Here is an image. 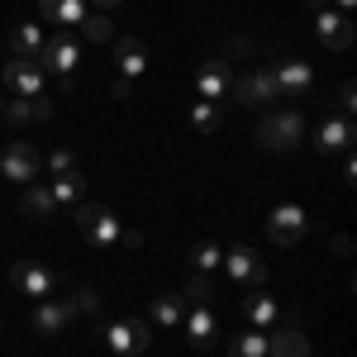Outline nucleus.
Listing matches in <instances>:
<instances>
[{"label": "nucleus", "instance_id": "nucleus-1", "mask_svg": "<svg viewBox=\"0 0 357 357\" xmlns=\"http://www.w3.org/2000/svg\"><path fill=\"white\" fill-rule=\"evenodd\" d=\"M301 138H305L301 110H267L262 124H257V143H262L267 153H296Z\"/></svg>", "mask_w": 357, "mask_h": 357}, {"label": "nucleus", "instance_id": "nucleus-2", "mask_svg": "<svg viewBox=\"0 0 357 357\" xmlns=\"http://www.w3.org/2000/svg\"><path fill=\"white\" fill-rule=\"evenodd\" d=\"M77 229H82L86 243H100V248H119V234H124V224L114 220V210L110 205H96V200L77 205Z\"/></svg>", "mask_w": 357, "mask_h": 357}, {"label": "nucleus", "instance_id": "nucleus-3", "mask_svg": "<svg viewBox=\"0 0 357 357\" xmlns=\"http://www.w3.org/2000/svg\"><path fill=\"white\" fill-rule=\"evenodd\" d=\"M43 72H53V77H72L77 72V62H82V38L72 33V29H57L53 38H43V48L33 57Z\"/></svg>", "mask_w": 357, "mask_h": 357}, {"label": "nucleus", "instance_id": "nucleus-4", "mask_svg": "<svg viewBox=\"0 0 357 357\" xmlns=\"http://www.w3.org/2000/svg\"><path fill=\"white\" fill-rule=\"evenodd\" d=\"M229 96H234V105H276L281 100V86H276V77H272V67H248L238 82L229 86Z\"/></svg>", "mask_w": 357, "mask_h": 357}, {"label": "nucleus", "instance_id": "nucleus-5", "mask_svg": "<svg viewBox=\"0 0 357 357\" xmlns=\"http://www.w3.org/2000/svg\"><path fill=\"white\" fill-rule=\"evenodd\" d=\"M57 281H62V276H57L53 267H43V262H15V267H10V286L24 291L29 301H53Z\"/></svg>", "mask_w": 357, "mask_h": 357}, {"label": "nucleus", "instance_id": "nucleus-6", "mask_svg": "<svg viewBox=\"0 0 357 357\" xmlns=\"http://www.w3.org/2000/svg\"><path fill=\"white\" fill-rule=\"evenodd\" d=\"M100 338H105V348L110 353H119V357H134V353H143L148 343H153V333H148V324L143 319H110L105 329H100Z\"/></svg>", "mask_w": 357, "mask_h": 357}, {"label": "nucleus", "instance_id": "nucleus-7", "mask_svg": "<svg viewBox=\"0 0 357 357\" xmlns=\"http://www.w3.org/2000/svg\"><path fill=\"white\" fill-rule=\"evenodd\" d=\"M0 82H5V91H10V96L33 100V96H43L48 72H43L38 62H29V57H10V62H5V72H0Z\"/></svg>", "mask_w": 357, "mask_h": 357}, {"label": "nucleus", "instance_id": "nucleus-8", "mask_svg": "<svg viewBox=\"0 0 357 357\" xmlns=\"http://www.w3.org/2000/svg\"><path fill=\"white\" fill-rule=\"evenodd\" d=\"M38 167H43V153L24 143V138H15V143H5V153H0V172H5V181H20L29 186L33 176H38Z\"/></svg>", "mask_w": 357, "mask_h": 357}, {"label": "nucleus", "instance_id": "nucleus-9", "mask_svg": "<svg viewBox=\"0 0 357 357\" xmlns=\"http://www.w3.org/2000/svg\"><path fill=\"white\" fill-rule=\"evenodd\" d=\"M305 229H310V215H305L301 205H276L272 215H267V238L276 248H296L305 238Z\"/></svg>", "mask_w": 357, "mask_h": 357}, {"label": "nucleus", "instance_id": "nucleus-10", "mask_svg": "<svg viewBox=\"0 0 357 357\" xmlns=\"http://www.w3.org/2000/svg\"><path fill=\"white\" fill-rule=\"evenodd\" d=\"M314 38H319L329 53H348V48H353V20L338 15V10H319V15H314Z\"/></svg>", "mask_w": 357, "mask_h": 357}, {"label": "nucleus", "instance_id": "nucleus-11", "mask_svg": "<svg viewBox=\"0 0 357 357\" xmlns=\"http://www.w3.org/2000/svg\"><path fill=\"white\" fill-rule=\"evenodd\" d=\"M353 143H357L353 119H343V114H324V119H319V129H314V148H319V153H348Z\"/></svg>", "mask_w": 357, "mask_h": 357}, {"label": "nucleus", "instance_id": "nucleus-12", "mask_svg": "<svg viewBox=\"0 0 357 357\" xmlns=\"http://www.w3.org/2000/svg\"><path fill=\"white\" fill-rule=\"evenodd\" d=\"M224 272L234 276L238 286H252V291H257V286L267 281V262H262V257H257L252 248H243V243H238L234 252H224Z\"/></svg>", "mask_w": 357, "mask_h": 357}, {"label": "nucleus", "instance_id": "nucleus-13", "mask_svg": "<svg viewBox=\"0 0 357 357\" xmlns=\"http://www.w3.org/2000/svg\"><path fill=\"white\" fill-rule=\"evenodd\" d=\"M72 319H77V305L72 301H38V310H33V333L38 338H57Z\"/></svg>", "mask_w": 357, "mask_h": 357}, {"label": "nucleus", "instance_id": "nucleus-14", "mask_svg": "<svg viewBox=\"0 0 357 357\" xmlns=\"http://www.w3.org/2000/svg\"><path fill=\"white\" fill-rule=\"evenodd\" d=\"M272 77H276V86H281V100H286V96L301 100V96H310V86H314V67L301 62V57H291V62H276Z\"/></svg>", "mask_w": 357, "mask_h": 357}, {"label": "nucleus", "instance_id": "nucleus-15", "mask_svg": "<svg viewBox=\"0 0 357 357\" xmlns=\"http://www.w3.org/2000/svg\"><path fill=\"white\" fill-rule=\"evenodd\" d=\"M114 67H119V77H143V67H148V48H143V38L138 33H119L114 38Z\"/></svg>", "mask_w": 357, "mask_h": 357}, {"label": "nucleus", "instance_id": "nucleus-16", "mask_svg": "<svg viewBox=\"0 0 357 357\" xmlns=\"http://www.w3.org/2000/svg\"><path fill=\"white\" fill-rule=\"evenodd\" d=\"M200 100H215V105H220L224 96H229V86H234V67H229V62H224V57H215V62H205V67H200Z\"/></svg>", "mask_w": 357, "mask_h": 357}, {"label": "nucleus", "instance_id": "nucleus-17", "mask_svg": "<svg viewBox=\"0 0 357 357\" xmlns=\"http://www.w3.org/2000/svg\"><path fill=\"white\" fill-rule=\"evenodd\" d=\"M86 0H38V20L43 24H57V29H77L86 20Z\"/></svg>", "mask_w": 357, "mask_h": 357}, {"label": "nucleus", "instance_id": "nucleus-18", "mask_svg": "<svg viewBox=\"0 0 357 357\" xmlns=\"http://www.w3.org/2000/svg\"><path fill=\"white\" fill-rule=\"evenodd\" d=\"M181 324H186L191 348H215V333H220V324H215V310H210V305H191Z\"/></svg>", "mask_w": 357, "mask_h": 357}, {"label": "nucleus", "instance_id": "nucleus-19", "mask_svg": "<svg viewBox=\"0 0 357 357\" xmlns=\"http://www.w3.org/2000/svg\"><path fill=\"white\" fill-rule=\"evenodd\" d=\"M20 215H24V220H53V215H57L53 191H48L43 181H29L24 195H20Z\"/></svg>", "mask_w": 357, "mask_h": 357}, {"label": "nucleus", "instance_id": "nucleus-20", "mask_svg": "<svg viewBox=\"0 0 357 357\" xmlns=\"http://www.w3.org/2000/svg\"><path fill=\"white\" fill-rule=\"evenodd\" d=\"M48 191H53L57 205H82L86 195H91V181H86L77 167H72V172H57L53 181H48Z\"/></svg>", "mask_w": 357, "mask_h": 357}, {"label": "nucleus", "instance_id": "nucleus-21", "mask_svg": "<svg viewBox=\"0 0 357 357\" xmlns=\"http://www.w3.org/2000/svg\"><path fill=\"white\" fill-rule=\"evenodd\" d=\"M243 314L252 329H276V319H281V305L272 296H262V291H248L243 296Z\"/></svg>", "mask_w": 357, "mask_h": 357}, {"label": "nucleus", "instance_id": "nucleus-22", "mask_svg": "<svg viewBox=\"0 0 357 357\" xmlns=\"http://www.w3.org/2000/svg\"><path fill=\"white\" fill-rule=\"evenodd\" d=\"M267 357H310V338L301 329H267Z\"/></svg>", "mask_w": 357, "mask_h": 357}, {"label": "nucleus", "instance_id": "nucleus-23", "mask_svg": "<svg viewBox=\"0 0 357 357\" xmlns=\"http://www.w3.org/2000/svg\"><path fill=\"white\" fill-rule=\"evenodd\" d=\"M38 48H43V24H15L10 29V57H38Z\"/></svg>", "mask_w": 357, "mask_h": 357}, {"label": "nucleus", "instance_id": "nucleus-24", "mask_svg": "<svg viewBox=\"0 0 357 357\" xmlns=\"http://www.w3.org/2000/svg\"><path fill=\"white\" fill-rule=\"evenodd\" d=\"M148 310H153V319H158L162 329H176V324L186 319V310H191V305L181 301V296H172V291H162V296H153Z\"/></svg>", "mask_w": 357, "mask_h": 357}, {"label": "nucleus", "instance_id": "nucleus-25", "mask_svg": "<svg viewBox=\"0 0 357 357\" xmlns=\"http://www.w3.org/2000/svg\"><path fill=\"white\" fill-rule=\"evenodd\" d=\"M77 29H82V33H77L82 43H96V48H100V43H114V24H110L105 10H86V20Z\"/></svg>", "mask_w": 357, "mask_h": 357}, {"label": "nucleus", "instance_id": "nucleus-26", "mask_svg": "<svg viewBox=\"0 0 357 357\" xmlns=\"http://www.w3.org/2000/svg\"><path fill=\"white\" fill-rule=\"evenodd\" d=\"M229 357H267V329L238 333V338L229 343Z\"/></svg>", "mask_w": 357, "mask_h": 357}, {"label": "nucleus", "instance_id": "nucleus-27", "mask_svg": "<svg viewBox=\"0 0 357 357\" xmlns=\"http://www.w3.org/2000/svg\"><path fill=\"white\" fill-rule=\"evenodd\" d=\"M181 301H186V305H210V301H215V281H210L205 272H191V276H186Z\"/></svg>", "mask_w": 357, "mask_h": 357}, {"label": "nucleus", "instance_id": "nucleus-28", "mask_svg": "<svg viewBox=\"0 0 357 357\" xmlns=\"http://www.w3.org/2000/svg\"><path fill=\"white\" fill-rule=\"evenodd\" d=\"M215 267H224V248L220 243H195L191 248V272H215Z\"/></svg>", "mask_w": 357, "mask_h": 357}, {"label": "nucleus", "instance_id": "nucleus-29", "mask_svg": "<svg viewBox=\"0 0 357 357\" xmlns=\"http://www.w3.org/2000/svg\"><path fill=\"white\" fill-rule=\"evenodd\" d=\"M191 129L195 134H215V129H220V105H215V100H195L191 105Z\"/></svg>", "mask_w": 357, "mask_h": 357}, {"label": "nucleus", "instance_id": "nucleus-30", "mask_svg": "<svg viewBox=\"0 0 357 357\" xmlns=\"http://www.w3.org/2000/svg\"><path fill=\"white\" fill-rule=\"evenodd\" d=\"M72 305H77V314H100V291H91V286H82V291L72 296Z\"/></svg>", "mask_w": 357, "mask_h": 357}, {"label": "nucleus", "instance_id": "nucleus-31", "mask_svg": "<svg viewBox=\"0 0 357 357\" xmlns=\"http://www.w3.org/2000/svg\"><path fill=\"white\" fill-rule=\"evenodd\" d=\"M353 110H357V86L343 82V86H338V114H343V119H353Z\"/></svg>", "mask_w": 357, "mask_h": 357}, {"label": "nucleus", "instance_id": "nucleus-32", "mask_svg": "<svg viewBox=\"0 0 357 357\" xmlns=\"http://www.w3.org/2000/svg\"><path fill=\"white\" fill-rule=\"evenodd\" d=\"M48 167H53V172H72V167H77V158H72V148H67V143H57L53 153H48Z\"/></svg>", "mask_w": 357, "mask_h": 357}, {"label": "nucleus", "instance_id": "nucleus-33", "mask_svg": "<svg viewBox=\"0 0 357 357\" xmlns=\"http://www.w3.org/2000/svg\"><path fill=\"white\" fill-rule=\"evenodd\" d=\"M29 119H33V124H48V119H53V100H48V96H33V100H29Z\"/></svg>", "mask_w": 357, "mask_h": 357}, {"label": "nucleus", "instance_id": "nucleus-34", "mask_svg": "<svg viewBox=\"0 0 357 357\" xmlns=\"http://www.w3.org/2000/svg\"><path fill=\"white\" fill-rule=\"evenodd\" d=\"M110 96H114V100H129V96H134V82H129V77H114V82H110Z\"/></svg>", "mask_w": 357, "mask_h": 357}, {"label": "nucleus", "instance_id": "nucleus-35", "mask_svg": "<svg viewBox=\"0 0 357 357\" xmlns=\"http://www.w3.org/2000/svg\"><path fill=\"white\" fill-rule=\"evenodd\" d=\"M86 5H96V10H105V15H110V10L119 5V0H86Z\"/></svg>", "mask_w": 357, "mask_h": 357}, {"label": "nucleus", "instance_id": "nucleus-36", "mask_svg": "<svg viewBox=\"0 0 357 357\" xmlns=\"http://www.w3.org/2000/svg\"><path fill=\"white\" fill-rule=\"evenodd\" d=\"M305 5H310V10H314V15H319V10H333L329 0H305Z\"/></svg>", "mask_w": 357, "mask_h": 357}, {"label": "nucleus", "instance_id": "nucleus-37", "mask_svg": "<svg viewBox=\"0 0 357 357\" xmlns=\"http://www.w3.org/2000/svg\"><path fill=\"white\" fill-rule=\"evenodd\" d=\"M329 5H338V10H343V15H348V10H353L357 0H329Z\"/></svg>", "mask_w": 357, "mask_h": 357}]
</instances>
